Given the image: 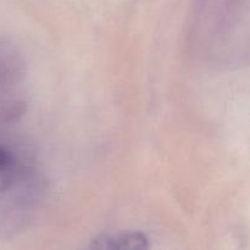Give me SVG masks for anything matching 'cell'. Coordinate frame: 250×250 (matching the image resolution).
I'll return each instance as SVG.
<instances>
[{"label": "cell", "instance_id": "6da1fadb", "mask_svg": "<svg viewBox=\"0 0 250 250\" xmlns=\"http://www.w3.org/2000/svg\"><path fill=\"white\" fill-rule=\"evenodd\" d=\"M24 76L22 56L14 45L0 41V122L14 121L26 111V99L15 93Z\"/></svg>", "mask_w": 250, "mask_h": 250}, {"label": "cell", "instance_id": "7a4b0ae2", "mask_svg": "<svg viewBox=\"0 0 250 250\" xmlns=\"http://www.w3.org/2000/svg\"><path fill=\"white\" fill-rule=\"evenodd\" d=\"M90 248L95 249H148L149 239L142 232H122L102 234L92 241Z\"/></svg>", "mask_w": 250, "mask_h": 250}]
</instances>
